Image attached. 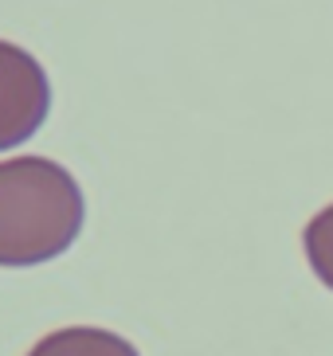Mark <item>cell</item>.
<instances>
[{"instance_id":"cell-2","label":"cell","mask_w":333,"mask_h":356,"mask_svg":"<svg viewBox=\"0 0 333 356\" xmlns=\"http://www.w3.org/2000/svg\"><path fill=\"white\" fill-rule=\"evenodd\" d=\"M52 114V79L20 43L0 40V149H16Z\"/></svg>"},{"instance_id":"cell-1","label":"cell","mask_w":333,"mask_h":356,"mask_svg":"<svg viewBox=\"0 0 333 356\" xmlns=\"http://www.w3.org/2000/svg\"><path fill=\"white\" fill-rule=\"evenodd\" d=\"M83 220V188L59 161H0V266H40L59 259L75 247Z\"/></svg>"},{"instance_id":"cell-3","label":"cell","mask_w":333,"mask_h":356,"mask_svg":"<svg viewBox=\"0 0 333 356\" xmlns=\"http://www.w3.org/2000/svg\"><path fill=\"white\" fill-rule=\"evenodd\" d=\"M28 356H141L125 337L110 329H94V325H71V329H55L31 348Z\"/></svg>"},{"instance_id":"cell-4","label":"cell","mask_w":333,"mask_h":356,"mask_svg":"<svg viewBox=\"0 0 333 356\" xmlns=\"http://www.w3.org/2000/svg\"><path fill=\"white\" fill-rule=\"evenodd\" d=\"M302 251H306L310 270L318 274V282H322L325 290H333V204L322 208L310 223H306Z\"/></svg>"}]
</instances>
